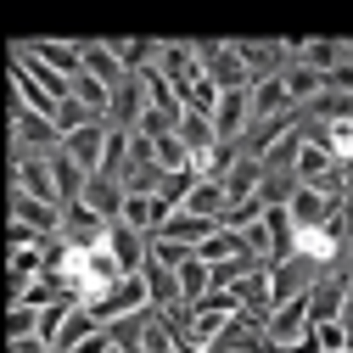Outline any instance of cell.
<instances>
[{"label":"cell","mask_w":353,"mask_h":353,"mask_svg":"<svg viewBox=\"0 0 353 353\" xmlns=\"http://www.w3.org/2000/svg\"><path fill=\"white\" fill-rule=\"evenodd\" d=\"M336 168H342V185H347V191H353V157H342V163H336Z\"/></svg>","instance_id":"cell-42"},{"label":"cell","mask_w":353,"mask_h":353,"mask_svg":"<svg viewBox=\"0 0 353 353\" xmlns=\"http://www.w3.org/2000/svg\"><path fill=\"white\" fill-rule=\"evenodd\" d=\"M107 252L118 258V270H123V275H141V263H146V236H141V230H129L123 219H112V225H107Z\"/></svg>","instance_id":"cell-13"},{"label":"cell","mask_w":353,"mask_h":353,"mask_svg":"<svg viewBox=\"0 0 353 353\" xmlns=\"http://www.w3.org/2000/svg\"><path fill=\"white\" fill-rule=\"evenodd\" d=\"M174 281H180V308H191V303H196V297L208 292V263H202V258L191 252V258L180 263V270H174Z\"/></svg>","instance_id":"cell-31"},{"label":"cell","mask_w":353,"mask_h":353,"mask_svg":"<svg viewBox=\"0 0 353 353\" xmlns=\"http://www.w3.org/2000/svg\"><path fill=\"white\" fill-rule=\"evenodd\" d=\"M46 163H51V180H57V202H79V191H84V180H90V174H84L62 146H57Z\"/></svg>","instance_id":"cell-22"},{"label":"cell","mask_w":353,"mask_h":353,"mask_svg":"<svg viewBox=\"0 0 353 353\" xmlns=\"http://www.w3.org/2000/svg\"><path fill=\"white\" fill-rule=\"evenodd\" d=\"M263 219V202H258V191L247 196V202H230L225 213H219V230H247V225H258Z\"/></svg>","instance_id":"cell-34"},{"label":"cell","mask_w":353,"mask_h":353,"mask_svg":"<svg viewBox=\"0 0 353 353\" xmlns=\"http://www.w3.org/2000/svg\"><path fill=\"white\" fill-rule=\"evenodd\" d=\"M141 112H146V90H141V79L129 73L118 90H112V101H107V129H135Z\"/></svg>","instance_id":"cell-14"},{"label":"cell","mask_w":353,"mask_h":353,"mask_svg":"<svg viewBox=\"0 0 353 353\" xmlns=\"http://www.w3.org/2000/svg\"><path fill=\"white\" fill-rule=\"evenodd\" d=\"M292 107V96H286V84H281V73L275 79H252L247 84V112L252 118H275V112H286ZM247 118V123H252Z\"/></svg>","instance_id":"cell-16"},{"label":"cell","mask_w":353,"mask_h":353,"mask_svg":"<svg viewBox=\"0 0 353 353\" xmlns=\"http://www.w3.org/2000/svg\"><path fill=\"white\" fill-rule=\"evenodd\" d=\"M17 191H28L34 202L62 208V202H57V180H51V163L39 157V152H23V157H17Z\"/></svg>","instance_id":"cell-12"},{"label":"cell","mask_w":353,"mask_h":353,"mask_svg":"<svg viewBox=\"0 0 353 353\" xmlns=\"http://www.w3.org/2000/svg\"><path fill=\"white\" fill-rule=\"evenodd\" d=\"M247 90H219V107H213V141H241V129H247Z\"/></svg>","instance_id":"cell-10"},{"label":"cell","mask_w":353,"mask_h":353,"mask_svg":"<svg viewBox=\"0 0 353 353\" xmlns=\"http://www.w3.org/2000/svg\"><path fill=\"white\" fill-rule=\"evenodd\" d=\"M12 129H17V141H23L28 152H39V157H51V152L62 146L57 123H51V118H39V112H28V107H17V112H12Z\"/></svg>","instance_id":"cell-11"},{"label":"cell","mask_w":353,"mask_h":353,"mask_svg":"<svg viewBox=\"0 0 353 353\" xmlns=\"http://www.w3.org/2000/svg\"><path fill=\"white\" fill-rule=\"evenodd\" d=\"M180 208L185 213H202V219H219V213H225V185H219V180H196Z\"/></svg>","instance_id":"cell-28"},{"label":"cell","mask_w":353,"mask_h":353,"mask_svg":"<svg viewBox=\"0 0 353 353\" xmlns=\"http://www.w3.org/2000/svg\"><path fill=\"white\" fill-rule=\"evenodd\" d=\"M34 331H39V308L12 303V314H6V342H23V336H34Z\"/></svg>","instance_id":"cell-37"},{"label":"cell","mask_w":353,"mask_h":353,"mask_svg":"<svg viewBox=\"0 0 353 353\" xmlns=\"http://www.w3.org/2000/svg\"><path fill=\"white\" fill-rule=\"evenodd\" d=\"M213 230H219V219H202V213H185V208H174L163 225H157L163 241H180V247H202Z\"/></svg>","instance_id":"cell-9"},{"label":"cell","mask_w":353,"mask_h":353,"mask_svg":"<svg viewBox=\"0 0 353 353\" xmlns=\"http://www.w3.org/2000/svg\"><path fill=\"white\" fill-rule=\"evenodd\" d=\"M79 62H84V73H96L107 90H118V84L129 79V73L118 68V57L107 51V39H84V46H79Z\"/></svg>","instance_id":"cell-20"},{"label":"cell","mask_w":353,"mask_h":353,"mask_svg":"<svg viewBox=\"0 0 353 353\" xmlns=\"http://www.w3.org/2000/svg\"><path fill=\"white\" fill-rule=\"evenodd\" d=\"M168 213H174V208H168L163 196H123V213H118V219H123L129 230H141V236H157V225H163Z\"/></svg>","instance_id":"cell-18"},{"label":"cell","mask_w":353,"mask_h":353,"mask_svg":"<svg viewBox=\"0 0 353 353\" xmlns=\"http://www.w3.org/2000/svg\"><path fill=\"white\" fill-rule=\"evenodd\" d=\"M342 336H347V347H353V297L342 303Z\"/></svg>","instance_id":"cell-41"},{"label":"cell","mask_w":353,"mask_h":353,"mask_svg":"<svg viewBox=\"0 0 353 353\" xmlns=\"http://www.w3.org/2000/svg\"><path fill=\"white\" fill-rule=\"evenodd\" d=\"M152 157H157V168H163V174L191 168V152L180 146V135H157V141H152Z\"/></svg>","instance_id":"cell-35"},{"label":"cell","mask_w":353,"mask_h":353,"mask_svg":"<svg viewBox=\"0 0 353 353\" xmlns=\"http://www.w3.org/2000/svg\"><path fill=\"white\" fill-rule=\"evenodd\" d=\"M90 118H96L90 107H79L73 96H62V101H57V118H51V123H57V135H73V129H79V123H90Z\"/></svg>","instance_id":"cell-36"},{"label":"cell","mask_w":353,"mask_h":353,"mask_svg":"<svg viewBox=\"0 0 353 353\" xmlns=\"http://www.w3.org/2000/svg\"><path fill=\"white\" fill-rule=\"evenodd\" d=\"M57 236H62L68 247H79V252H90V247L107 241V219L90 213L84 202H62V225H57Z\"/></svg>","instance_id":"cell-3"},{"label":"cell","mask_w":353,"mask_h":353,"mask_svg":"<svg viewBox=\"0 0 353 353\" xmlns=\"http://www.w3.org/2000/svg\"><path fill=\"white\" fill-rule=\"evenodd\" d=\"M123 168H129V129H107V146H101V168L107 180H123Z\"/></svg>","instance_id":"cell-30"},{"label":"cell","mask_w":353,"mask_h":353,"mask_svg":"<svg viewBox=\"0 0 353 353\" xmlns=\"http://www.w3.org/2000/svg\"><path fill=\"white\" fill-rule=\"evenodd\" d=\"M303 331H308V292H303V297L275 303V314L263 320V336H270V342H281V347H292Z\"/></svg>","instance_id":"cell-7"},{"label":"cell","mask_w":353,"mask_h":353,"mask_svg":"<svg viewBox=\"0 0 353 353\" xmlns=\"http://www.w3.org/2000/svg\"><path fill=\"white\" fill-rule=\"evenodd\" d=\"M73 353H112V336H107V331H90V336H84Z\"/></svg>","instance_id":"cell-39"},{"label":"cell","mask_w":353,"mask_h":353,"mask_svg":"<svg viewBox=\"0 0 353 353\" xmlns=\"http://www.w3.org/2000/svg\"><path fill=\"white\" fill-rule=\"evenodd\" d=\"M12 353H51V347L39 342V336H23V342H12Z\"/></svg>","instance_id":"cell-40"},{"label":"cell","mask_w":353,"mask_h":353,"mask_svg":"<svg viewBox=\"0 0 353 353\" xmlns=\"http://www.w3.org/2000/svg\"><path fill=\"white\" fill-rule=\"evenodd\" d=\"M347 252H353V236H347Z\"/></svg>","instance_id":"cell-44"},{"label":"cell","mask_w":353,"mask_h":353,"mask_svg":"<svg viewBox=\"0 0 353 353\" xmlns=\"http://www.w3.org/2000/svg\"><path fill=\"white\" fill-rule=\"evenodd\" d=\"M101 146H107V118H90V123H79L73 135H62V152H68L84 174L101 168Z\"/></svg>","instance_id":"cell-6"},{"label":"cell","mask_w":353,"mask_h":353,"mask_svg":"<svg viewBox=\"0 0 353 353\" xmlns=\"http://www.w3.org/2000/svg\"><path fill=\"white\" fill-rule=\"evenodd\" d=\"M325 270H320V263H308V258H281V263H270V303H286V297H303L308 286H314ZM270 314H275V308H270Z\"/></svg>","instance_id":"cell-2"},{"label":"cell","mask_w":353,"mask_h":353,"mask_svg":"<svg viewBox=\"0 0 353 353\" xmlns=\"http://www.w3.org/2000/svg\"><path fill=\"white\" fill-rule=\"evenodd\" d=\"M28 57H39V62H46V68H57L62 79H73L84 62H79V46H57V39H28V46H23Z\"/></svg>","instance_id":"cell-24"},{"label":"cell","mask_w":353,"mask_h":353,"mask_svg":"<svg viewBox=\"0 0 353 353\" xmlns=\"http://www.w3.org/2000/svg\"><path fill=\"white\" fill-rule=\"evenodd\" d=\"M141 281H146V303L157 308V314L163 308H180V281H174V270H163L157 258L141 263Z\"/></svg>","instance_id":"cell-19"},{"label":"cell","mask_w":353,"mask_h":353,"mask_svg":"<svg viewBox=\"0 0 353 353\" xmlns=\"http://www.w3.org/2000/svg\"><path fill=\"white\" fill-rule=\"evenodd\" d=\"M258 180H263V163H258V157H236V168L219 180V185H225V208H230V202H247V196L258 191Z\"/></svg>","instance_id":"cell-23"},{"label":"cell","mask_w":353,"mask_h":353,"mask_svg":"<svg viewBox=\"0 0 353 353\" xmlns=\"http://www.w3.org/2000/svg\"><path fill=\"white\" fill-rule=\"evenodd\" d=\"M236 57H241V68H247V79H275L292 57H286V46H275V39H263V46H252V39H236L230 46Z\"/></svg>","instance_id":"cell-8"},{"label":"cell","mask_w":353,"mask_h":353,"mask_svg":"<svg viewBox=\"0 0 353 353\" xmlns=\"http://www.w3.org/2000/svg\"><path fill=\"white\" fill-rule=\"evenodd\" d=\"M196 180H202V174H196V163H191V168H174V174H163V185H157V196H163L168 208H180V202L191 196V185H196Z\"/></svg>","instance_id":"cell-33"},{"label":"cell","mask_w":353,"mask_h":353,"mask_svg":"<svg viewBox=\"0 0 353 353\" xmlns=\"http://www.w3.org/2000/svg\"><path fill=\"white\" fill-rule=\"evenodd\" d=\"M174 123H180V118H168V112H157V107H146V112L135 118V135H146V141H157V135H174Z\"/></svg>","instance_id":"cell-38"},{"label":"cell","mask_w":353,"mask_h":353,"mask_svg":"<svg viewBox=\"0 0 353 353\" xmlns=\"http://www.w3.org/2000/svg\"><path fill=\"white\" fill-rule=\"evenodd\" d=\"M168 353H180V347H168Z\"/></svg>","instance_id":"cell-45"},{"label":"cell","mask_w":353,"mask_h":353,"mask_svg":"<svg viewBox=\"0 0 353 353\" xmlns=\"http://www.w3.org/2000/svg\"><path fill=\"white\" fill-rule=\"evenodd\" d=\"M241 252H247V241H241L236 230H213V236L196 247V258H202V263H225V258H241Z\"/></svg>","instance_id":"cell-32"},{"label":"cell","mask_w":353,"mask_h":353,"mask_svg":"<svg viewBox=\"0 0 353 353\" xmlns=\"http://www.w3.org/2000/svg\"><path fill=\"white\" fill-rule=\"evenodd\" d=\"M84 308H90L96 325H112V320H123V314H135V308H152V303H146V281H141V275H123V281H112L101 297H90Z\"/></svg>","instance_id":"cell-1"},{"label":"cell","mask_w":353,"mask_h":353,"mask_svg":"<svg viewBox=\"0 0 353 353\" xmlns=\"http://www.w3.org/2000/svg\"><path fill=\"white\" fill-rule=\"evenodd\" d=\"M336 208H342V196H325V191H314V185H297L292 202H286V213H292L297 230H320V225H331Z\"/></svg>","instance_id":"cell-4"},{"label":"cell","mask_w":353,"mask_h":353,"mask_svg":"<svg viewBox=\"0 0 353 353\" xmlns=\"http://www.w3.org/2000/svg\"><path fill=\"white\" fill-rule=\"evenodd\" d=\"M90 331H101V325L90 320V308H84V303H79V308H73V314L62 320V331H57V342H51V353H73V347H79L84 336H90Z\"/></svg>","instance_id":"cell-27"},{"label":"cell","mask_w":353,"mask_h":353,"mask_svg":"<svg viewBox=\"0 0 353 353\" xmlns=\"http://www.w3.org/2000/svg\"><path fill=\"white\" fill-rule=\"evenodd\" d=\"M281 84H286V96H292V107H303V101H314V96L325 90V79H320L314 68H303V62H286V68H281Z\"/></svg>","instance_id":"cell-25"},{"label":"cell","mask_w":353,"mask_h":353,"mask_svg":"<svg viewBox=\"0 0 353 353\" xmlns=\"http://www.w3.org/2000/svg\"><path fill=\"white\" fill-rule=\"evenodd\" d=\"M263 230H270V263L292 258V247H297V225H292L286 208H263Z\"/></svg>","instance_id":"cell-21"},{"label":"cell","mask_w":353,"mask_h":353,"mask_svg":"<svg viewBox=\"0 0 353 353\" xmlns=\"http://www.w3.org/2000/svg\"><path fill=\"white\" fill-rule=\"evenodd\" d=\"M79 202L90 208V213H101L107 225H112V219L123 213V185L107 180V174H90V180H84V191H79Z\"/></svg>","instance_id":"cell-15"},{"label":"cell","mask_w":353,"mask_h":353,"mask_svg":"<svg viewBox=\"0 0 353 353\" xmlns=\"http://www.w3.org/2000/svg\"><path fill=\"white\" fill-rule=\"evenodd\" d=\"M107 51L118 57L123 73H141L146 62H157V39H107Z\"/></svg>","instance_id":"cell-26"},{"label":"cell","mask_w":353,"mask_h":353,"mask_svg":"<svg viewBox=\"0 0 353 353\" xmlns=\"http://www.w3.org/2000/svg\"><path fill=\"white\" fill-rule=\"evenodd\" d=\"M347 297H353V275H347Z\"/></svg>","instance_id":"cell-43"},{"label":"cell","mask_w":353,"mask_h":353,"mask_svg":"<svg viewBox=\"0 0 353 353\" xmlns=\"http://www.w3.org/2000/svg\"><path fill=\"white\" fill-rule=\"evenodd\" d=\"M342 303H347V275L342 270H325L314 286H308V325L342 320Z\"/></svg>","instance_id":"cell-5"},{"label":"cell","mask_w":353,"mask_h":353,"mask_svg":"<svg viewBox=\"0 0 353 353\" xmlns=\"http://www.w3.org/2000/svg\"><path fill=\"white\" fill-rule=\"evenodd\" d=\"M336 168V157L325 152V146H308L303 141V152H297V163H292V174H297V185H314L320 174H331Z\"/></svg>","instance_id":"cell-29"},{"label":"cell","mask_w":353,"mask_h":353,"mask_svg":"<svg viewBox=\"0 0 353 353\" xmlns=\"http://www.w3.org/2000/svg\"><path fill=\"white\" fill-rule=\"evenodd\" d=\"M12 219H17V225H28V230H39V236H57V225H62V208H51V202H34L28 191H12Z\"/></svg>","instance_id":"cell-17"}]
</instances>
